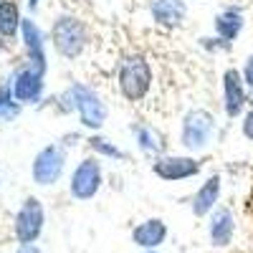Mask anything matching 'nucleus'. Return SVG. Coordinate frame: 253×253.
<instances>
[{"label":"nucleus","mask_w":253,"mask_h":253,"mask_svg":"<svg viewBox=\"0 0 253 253\" xmlns=\"http://www.w3.org/2000/svg\"><path fill=\"white\" fill-rule=\"evenodd\" d=\"M134 139H137V144L142 147L144 152L157 155V157L165 155V137L155 129V126H147V124L134 126Z\"/></svg>","instance_id":"a211bd4d"},{"label":"nucleus","mask_w":253,"mask_h":253,"mask_svg":"<svg viewBox=\"0 0 253 253\" xmlns=\"http://www.w3.org/2000/svg\"><path fill=\"white\" fill-rule=\"evenodd\" d=\"M200 170H203V162L190 155H162V157H155V162H152V172L165 182L190 180Z\"/></svg>","instance_id":"6e6552de"},{"label":"nucleus","mask_w":253,"mask_h":253,"mask_svg":"<svg viewBox=\"0 0 253 253\" xmlns=\"http://www.w3.org/2000/svg\"><path fill=\"white\" fill-rule=\"evenodd\" d=\"M104 175H101V165L96 157H84L71 172V182H69V193L71 198L86 203L91 198H96V193L101 190Z\"/></svg>","instance_id":"0eeeda50"},{"label":"nucleus","mask_w":253,"mask_h":253,"mask_svg":"<svg viewBox=\"0 0 253 253\" xmlns=\"http://www.w3.org/2000/svg\"><path fill=\"white\" fill-rule=\"evenodd\" d=\"M241 132H243L246 139L253 142V107L246 112V117H243V122H241Z\"/></svg>","instance_id":"412c9836"},{"label":"nucleus","mask_w":253,"mask_h":253,"mask_svg":"<svg viewBox=\"0 0 253 253\" xmlns=\"http://www.w3.org/2000/svg\"><path fill=\"white\" fill-rule=\"evenodd\" d=\"M66 109H76L81 124L86 126V129L91 132H99L104 124H107V117H109V109H107V104H104V99L91 89L86 86V84H71V89L66 91Z\"/></svg>","instance_id":"f03ea898"},{"label":"nucleus","mask_w":253,"mask_h":253,"mask_svg":"<svg viewBox=\"0 0 253 253\" xmlns=\"http://www.w3.org/2000/svg\"><path fill=\"white\" fill-rule=\"evenodd\" d=\"M15 253H43V251H41L36 243H31V246H18Z\"/></svg>","instance_id":"5701e85b"},{"label":"nucleus","mask_w":253,"mask_h":253,"mask_svg":"<svg viewBox=\"0 0 253 253\" xmlns=\"http://www.w3.org/2000/svg\"><path fill=\"white\" fill-rule=\"evenodd\" d=\"M20 114V104L13 96V86H0V122H13Z\"/></svg>","instance_id":"aec40b11"},{"label":"nucleus","mask_w":253,"mask_h":253,"mask_svg":"<svg viewBox=\"0 0 253 253\" xmlns=\"http://www.w3.org/2000/svg\"><path fill=\"white\" fill-rule=\"evenodd\" d=\"M63 170H66V150L58 144H46V147H41L33 157L31 177L41 187H51L61 180Z\"/></svg>","instance_id":"423d86ee"},{"label":"nucleus","mask_w":253,"mask_h":253,"mask_svg":"<svg viewBox=\"0 0 253 253\" xmlns=\"http://www.w3.org/2000/svg\"><path fill=\"white\" fill-rule=\"evenodd\" d=\"M220 190H223V177L215 172V175H210L200 187H198V193L193 195V200H190V208H193V215L198 218H205L210 215L215 210L218 200H220Z\"/></svg>","instance_id":"f8f14e48"},{"label":"nucleus","mask_w":253,"mask_h":253,"mask_svg":"<svg viewBox=\"0 0 253 253\" xmlns=\"http://www.w3.org/2000/svg\"><path fill=\"white\" fill-rule=\"evenodd\" d=\"M243 31V13L236 10V8H225L215 15V33L220 41L230 43V41H236L238 33Z\"/></svg>","instance_id":"dca6fc26"},{"label":"nucleus","mask_w":253,"mask_h":253,"mask_svg":"<svg viewBox=\"0 0 253 253\" xmlns=\"http://www.w3.org/2000/svg\"><path fill=\"white\" fill-rule=\"evenodd\" d=\"M241 74H243V81H246V86H248V89L253 91V53H251V56L246 58V66H243V71H241Z\"/></svg>","instance_id":"4be33fe9"},{"label":"nucleus","mask_w":253,"mask_h":253,"mask_svg":"<svg viewBox=\"0 0 253 253\" xmlns=\"http://www.w3.org/2000/svg\"><path fill=\"white\" fill-rule=\"evenodd\" d=\"M13 96L18 104H36L43 96V71H38L33 66L20 69L13 76Z\"/></svg>","instance_id":"1a4fd4ad"},{"label":"nucleus","mask_w":253,"mask_h":253,"mask_svg":"<svg viewBox=\"0 0 253 253\" xmlns=\"http://www.w3.org/2000/svg\"><path fill=\"white\" fill-rule=\"evenodd\" d=\"M236 236V218L228 208H215L208 223V238L213 248H228Z\"/></svg>","instance_id":"9b49d317"},{"label":"nucleus","mask_w":253,"mask_h":253,"mask_svg":"<svg viewBox=\"0 0 253 253\" xmlns=\"http://www.w3.org/2000/svg\"><path fill=\"white\" fill-rule=\"evenodd\" d=\"M117 84L126 101H142L152 89V66L144 53H126L119 61Z\"/></svg>","instance_id":"f257e3e1"},{"label":"nucleus","mask_w":253,"mask_h":253,"mask_svg":"<svg viewBox=\"0 0 253 253\" xmlns=\"http://www.w3.org/2000/svg\"><path fill=\"white\" fill-rule=\"evenodd\" d=\"M51 43L61 58H79L89 43V31L76 15H58L51 26Z\"/></svg>","instance_id":"7ed1b4c3"},{"label":"nucleus","mask_w":253,"mask_h":253,"mask_svg":"<svg viewBox=\"0 0 253 253\" xmlns=\"http://www.w3.org/2000/svg\"><path fill=\"white\" fill-rule=\"evenodd\" d=\"M28 3H31V8H36V5H38V0H28Z\"/></svg>","instance_id":"b1692460"},{"label":"nucleus","mask_w":253,"mask_h":253,"mask_svg":"<svg viewBox=\"0 0 253 253\" xmlns=\"http://www.w3.org/2000/svg\"><path fill=\"white\" fill-rule=\"evenodd\" d=\"M215 117L208 109H193L182 117V126H180V142L185 150L190 152H200L213 142L215 137Z\"/></svg>","instance_id":"20e7f679"},{"label":"nucleus","mask_w":253,"mask_h":253,"mask_svg":"<svg viewBox=\"0 0 253 253\" xmlns=\"http://www.w3.org/2000/svg\"><path fill=\"white\" fill-rule=\"evenodd\" d=\"M142 253H160V251H142Z\"/></svg>","instance_id":"393cba45"},{"label":"nucleus","mask_w":253,"mask_h":253,"mask_svg":"<svg viewBox=\"0 0 253 253\" xmlns=\"http://www.w3.org/2000/svg\"><path fill=\"white\" fill-rule=\"evenodd\" d=\"M89 147H91V152H96V155H101V157H112V160H124V157H126L112 139L101 137V134H91V137H89Z\"/></svg>","instance_id":"6ab92c4d"},{"label":"nucleus","mask_w":253,"mask_h":253,"mask_svg":"<svg viewBox=\"0 0 253 253\" xmlns=\"http://www.w3.org/2000/svg\"><path fill=\"white\" fill-rule=\"evenodd\" d=\"M46 225V208L36 195H28L20 203L18 213H15V223H13V236L20 246H31L41 238Z\"/></svg>","instance_id":"39448f33"},{"label":"nucleus","mask_w":253,"mask_h":253,"mask_svg":"<svg viewBox=\"0 0 253 253\" xmlns=\"http://www.w3.org/2000/svg\"><path fill=\"white\" fill-rule=\"evenodd\" d=\"M20 26H23V18H20V8L15 0H0V38H13Z\"/></svg>","instance_id":"f3484780"},{"label":"nucleus","mask_w":253,"mask_h":253,"mask_svg":"<svg viewBox=\"0 0 253 253\" xmlns=\"http://www.w3.org/2000/svg\"><path fill=\"white\" fill-rule=\"evenodd\" d=\"M246 81H243V74L238 69H225L223 71V107H225V114L233 119L243 112L246 107Z\"/></svg>","instance_id":"9d476101"},{"label":"nucleus","mask_w":253,"mask_h":253,"mask_svg":"<svg viewBox=\"0 0 253 253\" xmlns=\"http://www.w3.org/2000/svg\"><path fill=\"white\" fill-rule=\"evenodd\" d=\"M150 15L162 28H177L187 18L185 0H150Z\"/></svg>","instance_id":"2eb2a0df"},{"label":"nucleus","mask_w":253,"mask_h":253,"mask_svg":"<svg viewBox=\"0 0 253 253\" xmlns=\"http://www.w3.org/2000/svg\"><path fill=\"white\" fill-rule=\"evenodd\" d=\"M20 36H23V43H26V51H28V58H31V66L46 74V41H43L41 28L36 26V20L23 18Z\"/></svg>","instance_id":"4468645a"},{"label":"nucleus","mask_w":253,"mask_h":253,"mask_svg":"<svg viewBox=\"0 0 253 253\" xmlns=\"http://www.w3.org/2000/svg\"><path fill=\"white\" fill-rule=\"evenodd\" d=\"M167 238V225L162 218H147L134 225L132 230V243L142 251H157Z\"/></svg>","instance_id":"ddd939ff"}]
</instances>
